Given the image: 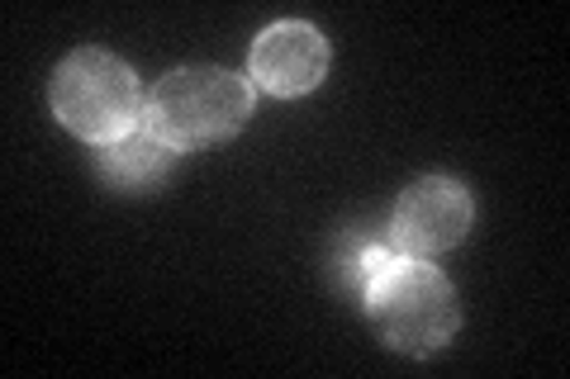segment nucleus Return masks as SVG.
<instances>
[{"instance_id": "f03ea898", "label": "nucleus", "mask_w": 570, "mask_h": 379, "mask_svg": "<svg viewBox=\"0 0 570 379\" xmlns=\"http://www.w3.org/2000/svg\"><path fill=\"white\" fill-rule=\"evenodd\" d=\"M362 313L390 351L400 356H428L442 351L456 337L461 303L452 280L438 266L395 257L362 295Z\"/></svg>"}, {"instance_id": "39448f33", "label": "nucleus", "mask_w": 570, "mask_h": 379, "mask_svg": "<svg viewBox=\"0 0 570 379\" xmlns=\"http://www.w3.org/2000/svg\"><path fill=\"white\" fill-rule=\"evenodd\" d=\"M247 77L272 96H305L328 77V39L305 20H281L247 52Z\"/></svg>"}, {"instance_id": "7ed1b4c3", "label": "nucleus", "mask_w": 570, "mask_h": 379, "mask_svg": "<svg viewBox=\"0 0 570 379\" xmlns=\"http://www.w3.org/2000/svg\"><path fill=\"white\" fill-rule=\"evenodd\" d=\"M48 100L62 129L91 148L138 133L142 114H148V96H142L134 67L105 48H77L71 58H62L52 71Z\"/></svg>"}, {"instance_id": "423d86ee", "label": "nucleus", "mask_w": 570, "mask_h": 379, "mask_svg": "<svg viewBox=\"0 0 570 379\" xmlns=\"http://www.w3.org/2000/svg\"><path fill=\"white\" fill-rule=\"evenodd\" d=\"M171 167H176V152L167 148L163 138H153L148 129H138L129 138L96 148V171H100L105 186L119 190V195H148V190H157L171 176Z\"/></svg>"}, {"instance_id": "0eeeda50", "label": "nucleus", "mask_w": 570, "mask_h": 379, "mask_svg": "<svg viewBox=\"0 0 570 379\" xmlns=\"http://www.w3.org/2000/svg\"><path fill=\"white\" fill-rule=\"evenodd\" d=\"M400 251L390 247V238H385V228H347L343 238H337V285H343V295L347 299H356L362 303V295H366V285L381 276V270L395 261Z\"/></svg>"}, {"instance_id": "f257e3e1", "label": "nucleus", "mask_w": 570, "mask_h": 379, "mask_svg": "<svg viewBox=\"0 0 570 379\" xmlns=\"http://www.w3.org/2000/svg\"><path fill=\"white\" fill-rule=\"evenodd\" d=\"M253 119V81L228 67H176L148 90L142 129L171 152H195L234 138Z\"/></svg>"}, {"instance_id": "20e7f679", "label": "nucleus", "mask_w": 570, "mask_h": 379, "mask_svg": "<svg viewBox=\"0 0 570 379\" xmlns=\"http://www.w3.org/2000/svg\"><path fill=\"white\" fill-rule=\"evenodd\" d=\"M471 223H475L471 190L452 176H423L409 190H400V200L385 219V238L400 257L433 261L466 238Z\"/></svg>"}]
</instances>
